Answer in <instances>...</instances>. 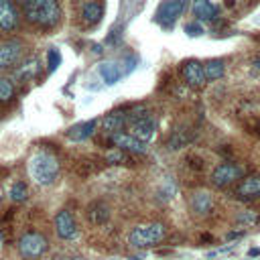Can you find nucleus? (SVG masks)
<instances>
[{
	"label": "nucleus",
	"mask_w": 260,
	"mask_h": 260,
	"mask_svg": "<svg viewBox=\"0 0 260 260\" xmlns=\"http://www.w3.org/2000/svg\"><path fill=\"white\" fill-rule=\"evenodd\" d=\"M28 175L30 179L41 185V187H47V185H53L57 175H59V160L53 152L49 150H39L35 152L30 158H28Z\"/></svg>",
	"instance_id": "nucleus-1"
},
{
	"label": "nucleus",
	"mask_w": 260,
	"mask_h": 260,
	"mask_svg": "<svg viewBox=\"0 0 260 260\" xmlns=\"http://www.w3.org/2000/svg\"><path fill=\"white\" fill-rule=\"evenodd\" d=\"M154 130H156V120L146 108L138 106L126 114V132L136 136L138 140L148 144V140L154 136Z\"/></svg>",
	"instance_id": "nucleus-2"
},
{
	"label": "nucleus",
	"mask_w": 260,
	"mask_h": 260,
	"mask_svg": "<svg viewBox=\"0 0 260 260\" xmlns=\"http://www.w3.org/2000/svg\"><path fill=\"white\" fill-rule=\"evenodd\" d=\"M26 18L43 28H51L61 18V8L57 0H30L26 4Z\"/></svg>",
	"instance_id": "nucleus-3"
},
{
	"label": "nucleus",
	"mask_w": 260,
	"mask_h": 260,
	"mask_svg": "<svg viewBox=\"0 0 260 260\" xmlns=\"http://www.w3.org/2000/svg\"><path fill=\"white\" fill-rule=\"evenodd\" d=\"M167 236V228L158 221H152V223H142V225H136L130 236H128V242L132 248L136 250H142V248H150V246H156L162 238Z\"/></svg>",
	"instance_id": "nucleus-4"
},
{
	"label": "nucleus",
	"mask_w": 260,
	"mask_h": 260,
	"mask_svg": "<svg viewBox=\"0 0 260 260\" xmlns=\"http://www.w3.org/2000/svg\"><path fill=\"white\" fill-rule=\"evenodd\" d=\"M45 250H47V238L43 234H39V232H26L18 240V252L26 260L39 258Z\"/></svg>",
	"instance_id": "nucleus-5"
},
{
	"label": "nucleus",
	"mask_w": 260,
	"mask_h": 260,
	"mask_svg": "<svg viewBox=\"0 0 260 260\" xmlns=\"http://www.w3.org/2000/svg\"><path fill=\"white\" fill-rule=\"evenodd\" d=\"M185 10V0H162L156 8V22L162 24L165 28H171L175 20L183 14Z\"/></svg>",
	"instance_id": "nucleus-6"
},
{
	"label": "nucleus",
	"mask_w": 260,
	"mask_h": 260,
	"mask_svg": "<svg viewBox=\"0 0 260 260\" xmlns=\"http://www.w3.org/2000/svg\"><path fill=\"white\" fill-rule=\"evenodd\" d=\"M244 177V167L242 165H234V162H223L219 167L213 169L211 173V183L215 187H228L234 181Z\"/></svg>",
	"instance_id": "nucleus-7"
},
{
	"label": "nucleus",
	"mask_w": 260,
	"mask_h": 260,
	"mask_svg": "<svg viewBox=\"0 0 260 260\" xmlns=\"http://www.w3.org/2000/svg\"><path fill=\"white\" fill-rule=\"evenodd\" d=\"M112 142L116 144V148H120V150H124V152H130V154H144V152L148 150L146 142L138 140L136 136H132V134H128V132H124V130L112 134Z\"/></svg>",
	"instance_id": "nucleus-8"
},
{
	"label": "nucleus",
	"mask_w": 260,
	"mask_h": 260,
	"mask_svg": "<svg viewBox=\"0 0 260 260\" xmlns=\"http://www.w3.org/2000/svg\"><path fill=\"white\" fill-rule=\"evenodd\" d=\"M55 232L61 240H73L77 236V223L69 209H61L55 215Z\"/></svg>",
	"instance_id": "nucleus-9"
},
{
	"label": "nucleus",
	"mask_w": 260,
	"mask_h": 260,
	"mask_svg": "<svg viewBox=\"0 0 260 260\" xmlns=\"http://www.w3.org/2000/svg\"><path fill=\"white\" fill-rule=\"evenodd\" d=\"M181 73H183V79L191 85V87H201L207 79H205V73H203V65L195 59H189L183 63L181 67Z\"/></svg>",
	"instance_id": "nucleus-10"
},
{
	"label": "nucleus",
	"mask_w": 260,
	"mask_h": 260,
	"mask_svg": "<svg viewBox=\"0 0 260 260\" xmlns=\"http://www.w3.org/2000/svg\"><path fill=\"white\" fill-rule=\"evenodd\" d=\"M98 126H100V120H98V118L79 122V124H75V126H71V128L67 130V138L73 140V142H83V140H87V138L98 130Z\"/></svg>",
	"instance_id": "nucleus-11"
},
{
	"label": "nucleus",
	"mask_w": 260,
	"mask_h": 260,
	"mask_svg": "<svg viewBox=\"0 0 260 260\" xmlns=\"http://www.w3.org/2000/svg\"><path fill=\"white\" fill-rule=\"evenodd\" d=\"M20 53H22V47L18 41H6V43H0V67L6 69L10 65H14L18 59H20Z\"/></svg>",
	"instance_id": "nucleus-12"
},
{
	"label": "nucleus",
	"mask_w": 260,
	"mask_h": 260,
	"mask_svg": "<svg viewBox=\"0 0 260 260\" xmlns=\"http://www.w3.org/2000/svg\"><path fill=\"white\" fill-rule=\"evenodd\" d=\"M18 24V14L12 0H0V28L14 30Z\"/></svg>",
	"instance_id": "nucleus-13"
},
{
	"label": "nucleus",
	"mask_w": 260,
	"mask_h": 260,
	"mask_svg": "<svg viewBox=\"0 0 260 260\" xmlns=\"http://www.w3.org/2000/svg\"><path fill=\"white\" fill-rule=\"evenodd\" d=\"M189 203H191L193 213H197V215H207L213 209V199H211V195L207 191H195L191 195Z\"/></svg>",
	"instance_id": "nucleus-14"
},
{
	"label": "nucleus",
	"mask_w": 260,
	"mask_h": 260,
	"mask_svg": "<svg viewBox=\"0 0 260 260\" xmlns=\"http://www.w3.org/2000/svg\"><path fill=\"white\" fill-rule=\"evenodd\" d=\"M102 126H104V130H108L110 134L122 132V130L126 128V112H122V110H114V112L106 114L104 120H102Z\"/></svg>",
	"instance_id": "nucleus-15"
},
{
	"label": "nucleus",
	"mask_w": 260,
	"mask_h": 260,
	"mask_svg": "<svg viewBox=\"0 0 260 260\" xmlns=\"http://www.w3.org/2000/svg\"><path fill=\"white\" fill-rule=\"evenodd\" d=\"M191 10H193V16L197 20H213L217 14V8L211 0H193Z\"/></svg>",
	"instance_id": "nucleus-16"
},
{
	"label": "nucleus",
	"mask_w": 260,
	"mask_h": 260,
	"mask_svg": "<svg viewBox=\"0 0 260 260\" xmlns=\"http://www.w3.org/2000/svg\"><path fill=\"white\" fill-rule=\"evenodd\" d=\"M102 14H104V8H102V4H98L95 0H87L85 4H83V8H81V18H83V22L85 24H98L100 20H102Z\"/></svg>",
	"instance_id": "nucleus-17"
},
{
	"label": "nucleus",
	"mask_w": 260,
	"mask_h": 260,
	"mask_svg": "<svg viewBox=\"0 0 260 260\" xmlns=\"http://www.w3.org/2000/svg\"><path fill=\"white\" fill-rule=\"evenodd\" d=\"M238 195L240 197H260V175L254 177H246L240 185H238Z\"/></svg>",
	"instance_id": "nucleus-18"
},
{
	"label": "nucleus",
	"mask_w": 260,
	"mask_h": 260,
	"mask_svg": "<svg viewBox=\"0 0 260 260\" xmlns=\"http://www.w3.org/2000/svg\"><path fill=\"white\" fill-rule=\"evenodd\" d=\"M100 75H102V79L106 81V85H114V83L120 81V77H122L124 73H122V69H120L118 63L106 61V63L100 65Z\"/></svg>",
	"instance_id": "nucleus-19"
},
{
	"label": "nucleus",
	"mask_w": 260,
	"mask_h": 260,
	"mask_svg": "<svg viewBox=\"0 0 260 260\" xmlns=\"http://www.w3.org/2000/svg\"><path fill=\"white\" fill-rule=\"evenodd\" d=\"M223 71H225V65H223L221 59H209V61L203 65L205 79H209V81H215V79L223 77Z\"/></svg>",
	"instance_id": "nucleus-20"
},
{
	"label": "nucleus",
	"mask_w": 260,
	"mask_h": 260,
	"mask_svg": "<svg viewBox=\"0 0 260 260\" xmlns=\"http://www.w3.org/2000/svg\"><path fill=\"white\" fill-rule=\"evenodd\" d=\"M89 219H91V223H104V221H108V217H110V209L104 205V203H93L91 207H89Z\"/></svg>",
	"instance_id": "nucleus-21"
},
{
	"label": "nucleus",
	"mask_w": 260,
	"mask_h": 260,
	"mask_svg": "<svg viewBox=\"0 0 260 260\" xmlns=\"http://www.w3.org/2000/svg\"><path fill=\"white\" fill-rule=\"evenodd\" d=\"M8 195H10V199H12V201L22 203V201H26V197H28V187H26L22 181H16V183H12V185H10Z\"/></svg>",
	"instance_id": "nucleus-22"
},
{
	"label": "nucleus",
	"mask_w": 260,
	"mask_h": 260,
	"mask_svg": "<svg viewBox=\"0 0 260 260\" xmlns=\"http://www.w3.org/2000/svg\"><path fill=\"white\" fill-rule=\"evenodd\" d=\"M59 65H61L59 49H49V53H47V69H49V73H55L59 69Z\"/></svg>",
	"instance_id": "nucleus-23"
},
{
	"label": "nucleus",
	"mask_w": 260,
	"mask_h": 260,
	"mask_svg": "<svg viewBox=\"0 0 260 260\" xmlns=\"http://www.w3.org/2000/svg\"><path fill=\"white\" fill-rule=\"evenodd\" d=\"M14 95V85L10 83V79L0 77V102H8Z\"/></svg>",
	"instance_id": "nucleus-24"
},
{
	"label": "nucleus",
	"mask_w": 260,
	"mask_h": 260,
	"mask_svg": "<svg viewBox=\"0 0 260 260\" xmlns=\"http://www.w3.org/2000/svg\"><path fill=\"white\" fill-rule=\"evenodd\" d=\"M238 221L240 223H246V225H254V223L260 221V215L256 211H244V213L238 215Z\"/></svg>",
	"instance_id": "nucleus-25"
},
{
	"label": "nucleus",
	"mask_w": 260,
	"mask_h": 260,
	"mask_svg": "<svg viewBox=\"0 0 260 260\" xmlns=\"http://www.w3.org/2000/svg\"><path fill=\"white\" fill-rule=\"evenodd\" d=\"M185 32L189 37H199V35H203V26L199 22H187L185 24Z\"/></svg>",
	"instance_id": "nucleus-26"
},
{
	"label": "nucleus",
	"mask_w": 260,
	"mask_h": 260,
	"mask_svg": "<svg viewBox=\"0 0 260 260\" xmlns=\"http://www.w3.org/2000/svg\"><path fill=\"white\" fill-rule=\"evenodd\" d=\"M106 160H108V162H122V160H124V150L116 148V150L106 152Z\"/></svg>",
	"instance_id": "nucleus-27"
},
{
	"label": "nucleus",
	"mask_w": 260,
	"mask_h": 260,
	"mask_svg": "<svg viewBox=\"0 0 260 260\" xmlns=\"http://www.w3.org/2000/svg\"><path fill=\"white\" fill-rule=\"evenodd\" d=\"M12 2H16V4H28L30 0H12Z\"/></svg>",
	"instance_id": "nucleus-28"
},
{
	"label": "nucleus",
	"mask_w": 260,
	"mask_h": 260,
	"mask_svg": "<svg viewBox=\"0 0 260 260\" xmlns=\"http://www.w3.org/2000/svg\"><path fill=\"white\" fill-rule=\"evenodd\" d=\"M252 67H254V69H260V61H254V63H252Z\"/></svg>",
	"instance_id": "nucleus-29"
},
{
	"label": "nucleus",
	"mask_w": 260,
	"mask_h": 260,
	"mask_svg": "<svg viewBox=\"0 0 260 260\" xmlns=\"http://www.w3.org/2000/svg\"><path fill=\"white\" fill-rule=\"evenodd\" d=\"M254 22H256V24H260V14H258V16L254 18Z\"/></svg>",
	"instance_id": "nucleus-30"
},
{
	"label": "nucleus",
	"mask_w": 260,
	"mask_h": 260,
	"mask_svg": "<svg viewBox=\"0 0 260 260\" xmlns=\"http://www.w3.org/2000/svg\"><path fill=\"white\" fill-rule=\"evenodd\" d=\"M0 250H2V234H0Z\"/></svg>",
	"instance_id": "nucleus-31"
},
{
	"label": "nucleus",
	"mask_w": 260,
	"mask_h": 260,
	"mask_svg": "<svg viewBox=\"0 0 260 260\" xmlns=\"http://www.w3.org/2000/svg\"><path fill=\"white\" fill-rule=\"evenodd\" d=\"M114 260H122V258H114Z\"/></svg>",
	"instance_id": "nucleus-32"
}]
</instances>
